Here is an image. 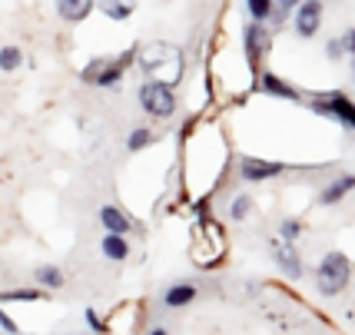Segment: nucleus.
Returning a JSON list of instances; mask_svg holds the SVG:
<instances>
[{"label":"nucleus","instance_id":"nucleus-1","mask_svg":"<svg viewBox=\"0 0 355 335\" xmlns=\"http://www.w3.org/2000/svg\"><path fill=\"white\" fill-rule=\"evenodd\" d=\"M137 63L150 80H163V83H176L183 76V57L180 50L170 44H150L137 46Z\"/></svg>","mask_w":355,"mask_h":335},{"label":"nucleus","instance_id":"nucleus-2","mask_svg":"<svg viewBox=\"0 0 355 335\" xmlns=\"http://www.w3.org/2000/svg\"><path fill=\"white\" fill-rule=\"evenodd\" d=\"M137 57V46L130 50V53H123V57H96V60H90L87 67H83V74H80V80L83 83H93V87H100V90H113L120 80H123V70L126 63Z\"/></svg>","mask_w":355,"mask_h":335},{"label":"nucleus","instance_id":"nucleus-3","mask_svg":"<svg viewBox=\"0 0 355 335\" xmlns=\"http://www.w3.org/2000/svg\"><path fill=\"white\" fill-rule=\"evenodd\" d=\"M137 100H139V107H143V113H150L156 120H166V117L176 113V93L163 80H143L137 90Z\"/></svg>","mask_w":355,"mask_h":335},{"label":"nucleus","instance_id":"nucleus-4","mask_svg":"<svg viewBox=\"0 0 355 335\" xmlns=\"http://www.w3.org/2000/svg\"><path fill=\"white\" fill-rule=\"evenodd\" d=\"M349 275H352V269H349L345 252H329L315 269V286H319L322 295H339L349 286Z\"/></svg>","mask_w":355,"mask_h":335},{"label":"nucleus","instance_id":"nucleus-5","mask_svg":"<svg viewBox=\"0 0 355 335\" xmlns=\"http://www.w3.org/2000/svg\"><path fill=\"white\" fill-rule=\"evenodd\" d=\"M309 107L315 110V113L329 117V120L349 126V130L355 133V103L345 96V93H315V96L309 100Z\"/></svg>","mask_w":355,"mask_h":335},{"label":"nucleus","instance_id":"nucleus-6","mask_svg":"<svg viewBox=\"0 0 355 335\" xmlns=\"http://www.w3.org/2000/svg\"><path fill=\"white\" fill-rule=\"evenodd\" d=\"M269 46H272V37H269V27L259 24V20H249L246 27H243V50H246V60L249 67L256 70L263 57L269 53Z\"/></svg>","mask_w":355,"mask_h":335},{"label":"nucleus","instance_id":"nucleus-7","mask_svg":"<svg viewBox=\"0 0 355 335\" xmlns=\"http://www.w3.org/2000/svg\"><path fill=\"white\" fill-rule=\"evenodd\" d=\"M322 0H302L299 7L293 10V31L302 37V40H312L315 33H319V27H322Z\"/></svg>","mask_w":355,"mask_h":335},{"label":"nucleus","instance_id":"nucleus-8","mask_svg":"<svg viewBox=\"0 0 355 335\" xmlns=\"http://www.w3.org/2000/svg\"><path fill=\"white\" fill-rule=\"evenodd\" d=\"M282 163H269V160H259V156H243L239 160V176L246 180V183H266V180H272L282 173Z\"/></svg>","mask_w":355,"mask_h":335},{"label":"nucleus","instance_id":"nucleus-9","mask_svg":"<svg viewBox=\"0 0 355 335\" xmlns=\"http://www.w3.org/2000/svg\"><path fill=\"white\" fill-rule=\"evenodd\" d=\"M272 259H276V266L289 275V279H299V275H302V259H299V252L293 249V243L272 239Z\"/></svg>","mask_w":355,"mask_h":335},{"label":"nucleus","instance_id":"nucleus-10","mask_svg":"<svg viewBox=\"0 0 355 335\" xmlns=\"http://www.w3.org/2000/svg\"><path fill=\"white\" fill-rule=\"evenodd\" d=\"M352 189H355V173H342V176H336V180L319 193V203H322V206H336V203H342Z\"/></svg>","mask_w":355,"mask_h":335},{"label":"nucleus","instance_id":"nucleus-11","mask_svg":"<svg viewBox=\"0 0 355 335\" xmlns=\"http://www.w3.org/2000/svg\"><path fill=\"white\" fill-rule=\"evenodd\" d=\"M93 7L113 24H123L137 14V0H93Z\"/></svg>","mask_w":355,"mask_h":335},{"label":"nucleus","instance_id":"nucleus-12","mask_svg":"<svg viewBox=\"0 0 355 335\" xmlns=\"http://www.w3.org/2000/svg\"><path fill=\"white\" fill-rule=\"evenodd\" d=\"M53 7L67 24H83L93 14V0H53Z\"/></svg>","mask_w":355,"mask_h":335},{"label":"nucleus","instance_id":"nucleus-13","mask_svg":"<svg viewBox=\"0 0 355 335\" xmlns=\"http://www.w3.org/2000/svg\"><path fill=\"white\" fill-rule=\"evenodd\" d=\"M100 226L107 229V232L130 236V232H133V219H130L123 209H116V206H100Z\"/></svg>","mask_w":355,"mask_h":335},{"label":"nucleus","instance_id":"nucleus-14","mask_svg":"<svg viewBox=\"0 0 355 335\" xmlns=\"http://www.w3.org/2000/svg\"><path fill=\"white\" fill-rule=\"evenodd\" d=\"M259 90L266 93V96H279V100H293V103H299L302 96H299V90L295 87H289V83H282L276 74H259Z\"/></svg>","mask_w":355,"mask_h":335},{"label":"nucleus","instance_id":"nucleus-15","mask_svg":"<svg viewBox=\"0 0 355 335\" xmlns=\"http://www.w3.org/2000/svg\"><path fill=\"white\" fill-rule=\"evenodd\" d=\"M196 286H193V282H173L170 289L163 292V305H166V309H186V305L193 302V299H196Z\"/></svg>","mask_w":355,"mask_h":335},{"label":"nucleus","instance_id":"nucleus-16","mask_svg":"<svg viewBox=\"0 0 355 335\" xmlns=\"http://www.w3.org/2000/svg\"><path fill=\"white\" fill-rule=\"evenodd\" d=\"M100 252H103L107 262H123L130 256V243H126V236H120V232H107L100 239Z\"/></svg>","mask_w":355,"mask_h":335},{"label":"nucleus","instance_id":"nucleus-17","mask_svg":"<svg viewBox=\"0 0 355 335\" xmlns=\"http://www.w3.org/2000/svg\"><path fill=\"white\" fill-rule=\"evenodd\" d=\"M33 279H37V286H40V289H63V273L57 269V266H53V262L37 266Z\"/></svg>","mask_w":355,"mask_h":335},{"label":"nucleus","instance_id":"nucleus-18","mask_svg":"<svg viewBox=\"0 0 355 335\" xmlns=\"http://www.w3.org/2000/svg\"><path fill=\"white\" fill-rule=\"evenodd\" d=\"M20 67H24V50L14 44L0 46V70H3V74H14Z\"/></svg>","mask_w":355,"mask_h":335},{"label":"nucleus","instance_id":"nucleus-19","mask_svg":"<svg viewBox=\"0 0 355 335\" xmlns=\"http://www.w3.org/2000/svg\"><path fill=\"white\" fill-rule=\"evenodd\" d=\"M249 20H259V24H269L272 20V10H276V0H246Z\"/></svg>","mask_w":355,"mask_h":335},{"label":"nucleus","instance_id":"nucleus-20","mask_svg":"<svg viewBox=\"0 0 355 335\" xmlns=\"http://www.w3.org/2000/svg\"><path fill=\"white\" fill-rule=\"evenodd\" d=\"M150 143H153V130L137 126V130H130V137H126V150H130V153H139V150H146Z\"/></svg>","mask_w":355,"mask_h":335},{"label":"nucleus","instance_id":"nucleus-21","mask_svg":"<svg viewBox=\"0 0 355 335\" xmlns=\"http://www.w3.org/2000/svg\"><path fill=\"white\" fill-rule=\"evenodd\" d=\"M299 3H302V0H276V10H272V20H269V24H272V27H282V24L293 17V10Z\"/></svg>","mask_w":355,"mask_h":335},{"label":"nucleus","instance_id":"nucleus-22","mask_svg":"<svg viewBox=\"0 0 355 335\" xmlns=\"http://www.w3.org/2000/svg\"><path fill=\"white\" fill-rule=\"evenodd\" d=\"M299 236H302V223L299 219H282L279 223V239L282 243H295Z\"/></svg>","mask_w":355,"mask_h":335},{"label":"nucleus","instance_id":"nucleus-23","mask_svg":"<svg viewBox=\"0 0 355 335\" xmlns=\"http://www.w3.org/2000/svg\"><path fill=\"white\" fill-rule=\"evenodd\" d=\"M40 289H14V292H0V302H37Z\"/></svg>","mask_w":355,"mask_h":335},{"label":"nucleus","instance_id":"nucleus-24","mask_svg":"<svg viewBox=\"0 0 355 335\" xmlns=\"http://www.w3.org/2000/svg\"><path fill=\"white\" fill-rule=\"evenodd\" d=\"M249 209H252V199H249V196H236V199H232V206H230V216L236 219V223H243V219L249 216Z\"/></svg>","mask_w":355,"mask_h":335},{"label":"nucleus","instance_id":"nucleus-25","mask_svg":"<svg viewBox=\"0 0 355 335\" xmlns=\"http://www.w3.org/2000/svg\"><path fill=\"white\" fill-rule=\"evenodd\" d=\"M325 57H329V60H342V57H345V46H342V37H332V40L325 44Z\"/></svg>","mask_w":355,"mask_h":335},{"label":"nucleus","instance_id":"nucleus-26","mask_svg":"<svg viewBox=\"0 0 355 335\" xmlns=\"http://www.w3.org/2000/svg\"><path fill=\"white\" fill-rule=\"evenodd\" d=\"M342 46H345L349 57H355V27H349V31L342 33Z\"/></svg>","mask_w":355,"mask_h":335},{"label":"nucleus","instance_id":"nucleus-27","mask_svg":"<svg viewBox=\"0 0 355 335\" xmlns=\"http://www.w3.org/2000/svg\"><path fill=\"white\" fill-rule=\"evenodd\" d=\"M0 329H3V332H10V335H17V332H20V329H17V322L10 319L7 312H0Z\"/></svg>","mask_w":355,"mask_h":335},{"label":"nucleus","instance_id":"nucleus-28","mask_svg":"<svg viewBox=\"0 0 355 335\" xmlns=\"http://www.w3.org/2000/svg\"><path fill=\"white\" fill-rule=\"evenodd\" d=\"M87 325H90L93 332H103V322H100V316L93 309H87Z\"/></svg>","mask_w":355,"mask_h":335},{"label":"nucleus","instance_id":"nucleus-29","mask_svg":"<svg viewBox=\"0 0 355 335\" xmlns=\"http://www.w3.org/2000/svg\"><path fill=\"white\" fill-rule=\"evenodd\" d=\"M146 335H170V332H166V329H150Z\"/></svg>","mask_w":355,"mask_h":335}]
</instances>
